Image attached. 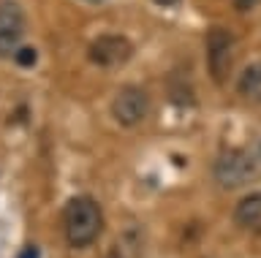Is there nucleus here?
<instances>
[{
	"label": "nucleus",
	"mask_w": 261,
	"mask_h": 258,
	"mask_svg": "<svg viewBox=\"0 0 261 258\" xmlns=\"http://www.w3.org/2000/svg\"><path fill=\"white\" fill-rule=\"evenodd\" d=\"M150 111V98L142 87H122L112 101V117L117 120L122 128H134L147 117Z\"/></svg>",
	"instance_id": "20e7f679"
},
{
	"label": "nucleus",
	"mask_w": 261,
	"mask_h": 258,
	"mask_svg": "<svg viewBox=\"0 0 261 258\" xmlns=\"http://www.w3.org/2000/svg\"><path fill=\"white\" fill-rule=\"evenodd\" d=\"M237 90L245 101L250 103H261V63H250L248 68L240 74V82H237Z\"/></svg>",
	"instance_id": "6e6552de"
},
{
	"label": "nucleus",
	"mask_w": 261,
	"mask_h": 258,
	"mask_svg": "<svg viewBox=\"0 0 261 258\" xmlns=\"http://www.w3.org/2000/svg\"><path fill=\"white\" fill-rule=\"evenodd\" d=\"M90 3H101V0H90Z\"/></svg>",
	"instance_id": "4468645a"
},
{
	"label": "nucleus",
	"mask_w": 261,
	"mask_h": 258,
	"mask_svg": "<svg viewBox=\"0 0 261 258\" xmlns=\"http://www.w3.org/2000/svg\"><path fill=\"white\" fill-rule=\"evenodd\" d=\"M130 41L125 36H98L87 49V58L101 68H120L130 58Z\"/></svg>",
	"instance_id": "423d86ee"
},
{
	"label": "nucleus",
	"mask_w": 261,
	"mask_h": 258,
	"mask_svg": "<svg viewBox=\"0 0 261 258\" xmlns=\"http://www.w3.org/2000/svg\"><path fill=\"white\" fill-rule=\"evenodd\" d=\"M234 36L226 27H212L207 33V66L212 82L223 84L228 79V71L234 63Z\"/></svg>",
	"instance_id": "7ed1b4c3"
},
{
	"label": "nucleus",
	"mask_w": 261,
	"mask_h": 258,
	"mask_svg": "<svg viewBox=\"0 0 261 258\" xmlns=\"http://www.w3.org/2000/svg\"><path fill=\"white\" fill-rule=\"evenodd\" d=\"M16 258H41V253H38V247L28 245V247H24V250H22V253L16 255Z\"/></svg>",
	"instance_id": "f8f14e48"
},
{
	"label": "nucleus",
	"mask_w": 261,
	"mask_h": 258,
	"mask_svg": "<svg viewBox=\"0 0 261 258\" xmlns=\"http://www.w3.org/2000/svg\"><path fill=\"white\" fill-rule=\"evenodd\" d=\"M155 3H158V6H174L177 0H155Z\"/></svg>",
	"instance_id": "ddd939ff"
},
{
	"label": "nucleus",
	"mask_w": 261,
	"mask_h": 258,
	"mask_svg": "<svg viewBox=\"0 0 261 258\" xmlns=\"http://www.w3.org/2000/svg\"><path fill=\"white\" fill-rule=\"evenodd\" d=\"M258 3L261 0H234V9L237 11H250V9H256Z\"/></svg>",
	"instance_id": "9b49d317"
},
{
	"label": "nucleus",
	"mask_w": 261,
	"mask_h": 258,
	"mask_svg": "<svg viewBox=\"0 0 261 258\" xmlns=\"http://www.w3.org/2000/svg\"><path fill=\"white\" fill-rule=\"evenodd\" d=\"M169 98L174 103H179V106H191V103H193V93H191V87H188V84H171Z\"/></svg>",
	"instance_id": "1a4fd4ad"
},
{
	"label": "nucleus",
	"mask_w": 261,
	"mask_h": 258,
	"mask_svg": "<svg viewBox=\"0 0 261 258\" xmlns=\"http://www.w3.org/2000/svg\"><path fill=\"white\" fill-rule=\"evenodd\" d=\"M261 174V155L256 150H226L215 160V180L234 190L253 182Z\"/></svg>",
	"instance_id": "f03ea898"
},
{
	"label": "nucleus",
	"mask_w": 261,
	"mask_h": 258,
	"mask_svg": "<svg viewBox=\"0 0 261 258\" xmlns=\"http://www.w3.org/2000/svg\"><path fill=\"white\" fill-rule=\"evenodd\" d=\"M24 36V14L14 0L0 3V58H11L22 46Z\"/></svg>",
	"instance_id": "39448f33"
},
{
	"label": "nucleus",
	"mask_w": 261,
	"mask_h": 258,
	"mask_svg": "<svg viewBox=\"0 0 261 258\" xmlns=\"http://www.w3.org/2000/svg\"><path fill=\"white\" fill-rule=\"evenodd\" d=\"M234 220H237V225H242L245 231L261 234V193L245 196L240 204L234 207Z\"/></svg>",
	"instance_id": "0eeeda50"
},
{
	"label": "nucleus",
	"mask_w": 261,
	"mask_h": 258,
	"mask_svg": "<svg viewBox=\"0 0 261 258\" xmlns=\"http://www.w3.org/2000/svg\"><path fill=\"white\" fill-rule=\"evenodd\" d=\"M14 58H16V63H19L22 68H33V66H36V58H38V54H36V49H30V46L22 44L19 49H16Z\"/></svg>",
	"instance_id": "9d476101"
},
{
	"label": "nucleus",
	"mask_w": 261,
	"mask_h": 258,
	"mask_svg": "<svg viewBox=\"0 0 261 258\" xmlns=\"http://www.w3.org/2000/svg\"><path fill=\"white\" fill-rule=\"evenodd\" d=\"M63 220L65 239L71 247H90L103 228V212L90 196H73L63 209Z\"/></svg>",
	"instance_id": "f257e3e1"
}]
</instances>
